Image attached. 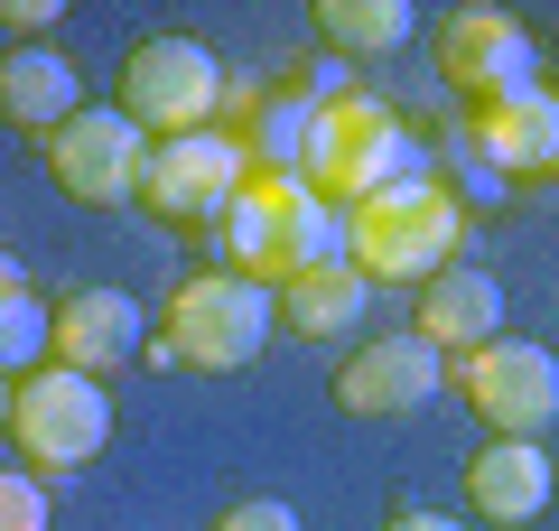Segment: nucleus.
I'll return each instance as SVG.
<instances>
[{"mask_svg": "<svg viewBox=\"0 0 559 531\" xmlns=\"http://www.w3.org/2000/svg\"><path fill=\"white\" fill-rule=\"evenodd\" d=\"M392 177H411V131H401L392 103L373 94H326L318 113H308V140H299V187L318 205H336V215H355L373 187H392Z\"/></svg>", "mask_w": 559, "mask_h": 531, "instance_id": "nucleus-3", "label": "nucleus"}, {"mask_svg": "<svg viewBox=\"0 0 559 531\" xmlns=\"http://www.w3.org/2000/svg\"><path fill=\"white\" fill-rule=\"evenodd\" d=\"M57 20H66L57 0H0V28H10L20 47H47V28H57Z\"/></svg>", "mask_w": 559, "mask_h": 531, "instance_id": "nucleus-22", "label": "nucleus"}, {"mask_svg": "<svg viewBox=\"0 0 559 531\" xmlns=\"http://www.w3.org/2000/svg\"><path fill=\"white\" fill-rule=\"evenodd\" d=\"M252 187V150L234 131H197V140H159L150 150V177H140V205L178 234H224Z\"/></svg>", "mask_w": 559, "mask_h": 531, "instance_id": "nucleus-7", "label": "nucleus"}, {"mask_svg": "<svg viewBox=\"0 0 559 531\" xmlns=\"http://www.w3.org/2000/svg\"><path fill=\"white\" fill-rule=\"evenodd\" d=\"M466 243V205L457 187H439V177H392V187H373V197L345 215V261L364 271V290L373 280H401V290H429V280L457 261Z\"/></svg>", "mask_w": 559, "mask_h": 531, "instance_id": "nucleus-1", "label": "nucleus"}, {"mask_svg": "<svg viewBox=\"0 0 559 531\" xmlns=\"http://www.w3.org/2000/svg\"><path fill=\"white\" fill-rule=\"evenodd\" d=\"M308 20H318L326 57H392V47H411V0H318Z\"/></svg>", "mask_w": 559, "mask_h": 531, "instance_id": "nucleus-18", "label": "nucleus"}, {"mask_svg": "<svg viewBox=\"0 0 559 531\" xmlns=\"http://www.w3.org/2000/svg\"><path fill=\"white\" fill-rule=\"evenodd\" d=\"M476 150L495 177H522V187H540V177H559V84H522V94L503 103H476Z\"/></svg>", "mask_w": 559, "mask_h": 531, "instance_id": "nucleus-12", "label": "nucleus"}, {"mask_svg": "<svg viewBox=\"0 0 559 531\" xmlns=\"http://www.w3.org/2000/svg\"><path fill=\"white\" fill-rule=\"evenodd\" d=\"M439 75L457 84L466 103H503V94H522V84H540V47H532V28H522L513 10L466 0V10L439 20Z\"/></svg>", "mask_w": 559, "mask_h": 531, "instance_id": "nucleus-10", "label": "nucleus"}, {"mask_svg": "<svg viewBox=\"0 0 559 531\" xmlns=\"http://www.w3.org/2000/svg\"><path fill=\"white\" fill-rule=\"evenodd\" d=\"M429 392H439V354L419 345L411 327L401 335H364V345L336 364V411L345 420H401Z\"/></svg>", "mask_w": 559, "mask_h": 531, "instance_id": "nucleus-11", "label": "nucleus"}, {"mask_svg": "<svg viewBox=\"0 0 559 531\" xmlns=\"http://www.w3.org/2000/svg\"><path fill=\"white\" fill-rule=\"evenodd\" d=\"M121 121L140 140H197L224 121V66L205 38H140L121 57Z\"/></svg>", "mask_w": 559, "mask_h": 531, "instance_id": "nucleus-6", "label": "nucleus"}, {"mask_svg": "<svg viewBox=\"0 0 559 531\" xmlns=\"http://www.w3.org/2000/svg\"><path fill=\"white\" fill-rule=\"evenodd\" d=\"M224 243H234V271H252L261 290H271V280H289V271L345 261V215H336V205H318L299 177L252 168V187H242V205H234V224H224Z\"/></svg>", "mask_w": 559, "mask_h": 531, "instance_id": "nucleus-4", "label": "nucleus"}, {"mask_svg": "<svg viewBox=\"0 0 559 531\" xmlns=\"http://www.w3.org/2000/svg\"><path fill=\"white\" fill-rule=\"evenodd\" d=\"M215 531H299V512L280 504V494H252V504H224Z\"/></svg>", "mask_w": 559, "mask_h": 531, "instance_id": "nucleus-21", "label": "nucleus"}, {"mask_svg": "<svg viewBox=\"0 0 559 531\" xmlns=\"http://www.w3.org/2000/svg\"><path fill=\"white\" fill-rule=\"evenodd\" d=\"M466 504L485 522H540L550 512V457H540V438H485L466 457Z\"/></svg>", "mask_w": 559, "mask_h": 531, "instance_id": "nucleus-16", "label": "nucleus"}, {"mask_svg": "<svg viewBox=\"0 0 559 531\" xmlns=\"http://www.w3.org/2000/svg\"><path fill=\"white\" fill-rule=\"evenodd\" d=\"M457 392H466V411H476L495 438H532V429L559 420V364L532 345V335H495V345L457 354Z\"/></svg>", "mask_w": 559, "mask_h": 531, "instance_id": "nucleus-9", "label": "nucleus"}, {"mask_svg": "<svg viewBox=\"0 0 559 531\" xmlns=\"http://www.w3.org/2000/svg\"><path fill=\"white\" fill-rule=\"evenodd\" d=\"M10 448H20L28 475H75L103 457V438H112V401H103L94 374H75V364H38V374L10 382Z\"/></svg>", "mask_w": 559, "mask_h": 531, "instance_id": "nucleus-5", "label": "nucleus"}, {"mask_svg": "<svg viewBox=\"0 0 559 531\" xmlns=\"http://www.w3.org/2000/svg\"><path fill=\"white\" fill-rule=\"evenodd\" d=\"M47 298L28 290V298H10L0 308V382H20V374H38V354H47Z\"/></svg>", "mask_w": 559, "mask_h": 531, "instance_id": "nucleus-19", "label": "nucleus"}, {"mask_svg": "<svg viewBox=\"0 0 559 531\" xmlns=\"http://www.w3.org/2000/svg\"><path fill=\"white\" fill-rule=\"evenodd\" d=\"M419 345L429 354H476V345H495L503 335V290L485 271H466V261H448L429 290H419Z\"/></svg>", "mask_w": 559, "mask_h": 531, "instance_id": "nucleus-15", "label": "nucleus"}, {"mask_svg": "<svg viewBox=\"0 0 559 531\" xmlns=\"http://www.w3.org/2000/svg\"><path fill=\"white\" fill-rule=\"evenodd\" d=\"M280 327L289 335H308V345H326V335H355V317H364V271L355 261H318V271H289L280 280Z\"/></svg>", "mask_w": 559, "mask_h": 531, "instance_id": "nucleus-17", "label": "nucleus"}, {"mask_svg": "<svg viewBox=\"0 0 559 531\" xmlns=\"http://www.w3.org/2000/svg\"><path fill=\"white\" fill-rule=\"evenodd\" d=\"M38 158H47V177H57V197L84 205V215H121V205H140V177H150V140L121 121V103H112V113L84 103L57 140H38Z\"/></svg>", "mask_w": 559, "mask_h": 531, "instance_id": "nucleus-8", "label": "nucleus"}, {"mask_svg": "<svg viewBox=\"0 0 559 531\" xmlns=\"http://www.w3.org/2000/svg\"><path fill=\"white\" fill-rule=\"evenodd\" d=\"M75 113H84V84H75V57H57V38L0 57V121H10V131L57 140Z\"/></svg>", "mask_w": 559, "mask_h": 531, "instance_id": "nucleus-14", "label": "nucleus"}, {"mask_svg": "<svg viewBox=\"0 0 559 531\" xmlns=\"http://www.w3.org/2000/svg\"><path fill=\"white\" fill-rule=\"evenodd\" d=\"M57 512H47V485L28 467H0V531H47Z\"/></svg>", "mask_w": 559, "mask_h": 531, "instance_id": "nucleus-20", "label": "nucleus"}, {"mask_svg": "<svg viewBox=\"0 0 559 531\" xmlns=\"http://www.w3.org/2000/svg\"><path fill=\"white\" fill-rule=\"evenodd\" d=\"M10 298H28V261H10V252H0V308H10Z\"/></svg>", "mask_w": 559, "mask_h": 531, "instance_id": "nucleus-24", "label": "nucleus"}, {"mask_svg": "<svg viewBox=\"0 0 559 531\" xmlns=\"http://www.w3.org/2000/svg\"><path fill=\"white\" fill-rule=\"evenodd\" d=\"M382 531H466V522H448V512H419V504H401V512H382Z\"/></svg>", "mask_w": 559, "mask_h": 531, "instance_id": "nucleus-23", "label": "nucleus"}, {"mask_svg": "<svg viewBox=\"0 0 559 531\" xmlns=\"http://www.w3.org/2000/svg\"><path fill=\"white\" fill-rule=\"evenodd\" d=\"M0 429H10V382H0Z\"/></svg>", "mask_w": 559, "mask_h": 531, "instance_id": "nucleus-25", "label": "nucleus"}, {"mask_svg": "<svg viewBox=\"0 0 559 531\" xmlns=\"http://www.w3.org/2000/svg\"><path fill=\"white\" fill-rule=\"evenodd\" d=\"M47 354L57 364H75V374H121L140 354V308L121 290H66L57 298V317H47Z\"/></svg>", "mask_w": 559, "mask_h": 531, "instance_id": "nucleus-13", "label": "nucleus"}, {"mask_svg": "<svg viewBox=\"0 0 559 531\" xmlns=\"http://www.w3.org/2000/svg\"><path fill=\"white\" fill-rule=\"evenodd\" d=\"M271 317L280 298L261 290L252 271H234V261H215V271H187L178 290H168L159 308V345H140L150 364H187V374H242L261 345H271Z\"/></svg>", "mask_w": 559, "mask_h": 531, "instance_id": "nucleus-2", "label": "nucleus"}]
</instances>
